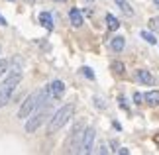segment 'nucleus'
Here are the masks:
<instances>
[{
  "label": "nucleus",
  "instance_id": "nucleus-1",
  "mask_svg": "<svg viewBox=\"0 0 159 155\" xmlns=\"http://www.w3.org/2000/svg\"><path fill=\"white\" fill-rule=\"evenodd\" d=\"M22 80V67H20V57H14V63H12L10 73L6 75V80L0 86V108L6 106L12 98V92L16 90V86L20 84Z\"/></svg>",
  "mask_w": 159,
  "mask_h": 155
},
{
  "label": "nucleus",
  "instance_id": "nucleus-2",
  "mask_svg": "<svg viewBox=\"0 0 159 155\" xmlns=\"http://www.w3.org/2000/svg\"><path fill=\"white\" fill-rule=\"evenodd\" d=\"M73 112H75V106H73V104H65V106H61L57 112H53V118H49V124H47V134L59 132V130L71 120Z\"/></svg>",
  "mask_w": 159,
  "mask_h": 155
},
{
  "label": "nucleus",
  "instance_id": "nucleus-3",
  "mask_svg": "<svg viewBox=\"0 0 159 155\" xmlns=\"http://www.w3.org/2000/svg\"><path fill=\"white\" fill-rule=\"evenodd\" d=\"M51 104H53V102H51V98H49L45 104H41L39 108H35V112H34L32 118L28 116V122H26V132H28V134L38 132V128L45 122V118L51 114Z\"/></svg>",
  "mask_w": 159,
  "mask_h": 155
},
{
  "label": "nucleus",
  "instance_id": "nucleus-4",
  "mask_svg": "<svg viewBox=\"0 0 159 155\" xmlns=\"http://www.w3.org/2000/svg\"><path fill=\"white\" fill-rule=\"evenodd\" d=\"M83 132H84V122H83V120H77V122H75V126H73V130H71L69 139H67V151H71V153L79 151Z\"/></svg>",
  "mask_w": 159,
  "mask_h": 155
},
{
  "label": "nucleus",
  "instance_id": "nucleus-5",
  "mask_svg": "<svg viewBox=\"0 0 159 155\" xmlns=\"http://www.w3.org/2000/svg\"><path fill=\"white\" fill-rule=\"evenodd\" d=\"M94 135H96V130L94 128H84V132L81 135V145H79V151H81V153H90V151H93Z\"/></svg>",
  "mask_w": 159,
  "mask_h": 155
},
{
  "label": "nucleus",
  "instance_id": "nucleus-6",
  "mask_svg": "<svg viewBox=\"0 0 159 155\" xmlns=\"http://www.w3.org/2000/svg\"><path fill=\"white\" fill-rule=\"evenodd\" d=\"M35 102H38V92H32V94L22 102L20 110H18V118H20V120H22V118H28L35 110Z\"/></svg>",
  "mask_w": 159,
  "mask_h": 155
},
{
  "label": "nucleus",
  "instance_id": "nucleus-7",
  "mask_svg": "<svg viewBox=\"0 0 159 155\" xmlns=\"http://www.w3.org/2000/svg\"><path fill=\"white\" fill-rule=\"evenodd\" d=\"M47 89H49V96L51 98H61L65 94V83L63 80H51V83L47 84Z\"/></svg>",
  "mask_w": 159,
  "mask_h": 155
},
{
  "label": "nucleus",
  "instance_id": "nucleus-8",
  "mask_svg": "<svg viewBox=\"0 0 159 155\" xmlns=\"http://www.w3.org/2000/svg\"><path fill=\"white\" fill-rule=\"evenodd\" d=\"M69 20H71V24L75 28H81L83 26V14H81V10H79V8H71L69 10Z\"/></svg>",
  "mask_w": 159,
  "mask_h": 155
},
{
  "label": "nucleus",
  "instance_id": "nucleus-9",
  "mask_svg": "<svg viewBox=\"0 0 159 155\" xmlns=\"http://www.w3.org/2000/svg\"><path fill=\"white\" fill-rule=\"evenodd\" d=\"M124 45H126V38H124V35H116V38H112V41H110V47H112L116 53H120L122 49H124Z\"/></svg>",
  "mask_w": 159,
  "mask_h": 155
},
{
  "label": "nucleus",
  "instance_id": "nucleus-10",
  "mask_svg": "<svg viewBox=\"0 0 159 155\" xmlns=\"http://www.w3.org/2000/svg\"><path fill=\"white\" fill-rule=\"evenodd\" d=\"M138 79H139V83H143V84H153L155 83L153 75H151L149 71H145V69H139L138 71Z\"/></svg>",
  "mask_w": 159,
  "mask_h": 155
},
{
  "label": "nucleus",
  "instance_id": "nucleus-11",
  "mask_svg": "<svg viewBox=\"0 0 159 155\" xmlns=\"http://www.w3.org/2000/svg\"><path fill=\"white\" fill-rule=\"evenodd\" d=\"M143 100L149 104V106H157L159 104V90H149L143 94Z\"/></svg>",
  "mask_w": 159,
  "mask_h": 155
},
{
  "label": "nucleus",
  "instance_id": "nucleus-12",
  "mask_svg": "<svg viewBox=\"0 0 159 155\" xmlns=\"http://www.w3.org/2000/svg\"><path fill=\"white\" fill-rule=\"evenodd\" d=\"M114 2L126 16H134V8H132V4L128 2V0H114Z\"/></svg>",
  "mask_w": 159,
  "mask_h": 155
},
{
  "label": "nucleus",
  "instance_id": "nucleus-13",
  "mask_svg": "<svg viewBox=\"0 0 159 155\" xmlns=\"http://www.w3.org/2000/svg\"><path fill=\"white\" fill-rule=\"evenodd\" d=\"M39 22L43 24L45 30H53V16L49 14V12H41V14H39Z\"/></svg>",
  "mask_w": 159,
  "mask_h": 155
},
{
  "label": "nucleus",
  "instance_id": "nucleus-14",
  "mask_svg": "<svg viewBox=\"0 0 159 155\" xmlns=\"http://www.w3.org/2000/svg\"><path fill=\"white\" fill-rule=\"evenodd\" d=\"M106 26H108L110 30H118V28H120L118 18H114L112 14H106Z\"/></svg>",
  "mask_w": 159,
  "mask_h": 155
},
{
  "label": "nucleus",
  "instance_id": "nucleus-15",
  "mask_svg": "<svg viewBox=\"0 0 159 155\" xmlns=\"http://www.w3.org/2000/svg\"><path fill=\"white\" fill-rule=\"evenodd\" d=\"M139 35H142V39H145V41L149 43V45H155V43H157V39H155V35L151 34V32H145V30H143V32L139 34Z\"/></svg>",
  "mask_w": 159,
  "mask_h": 155
},
{
  "label": "nucleus",
  "instance_id": "nucleus-16",
  "mask_svg": "<svg viewBox=\"0 0 159 155\" xmlns=\"http://www.w3.org/2000/svg\"><path fill=\"white\" fill-rule=\"evenodd\" d=\"M10 69V61H6V59H0V79H2L6 75V71Z\"/></svg>",
  "mask_w": 159,
  "mask_h": 155
},
{
  "label": "nucleus",
  "instance_id": "nucleus-17",
  "mask_svg": "<svg viewBox=\"0 0 159 155\" xmlns=\"http://www.w3.org/2000/svg\"><path fill=\"white\" fill-rule=\"evenodd\" d=\"M149 28L153 30V32H159V16L149 18Z\"/></svg>",
  "mask_w": 159,
  "mask_h": 155
},
{
  "label": "nucleus",
  "instance_id": "nucleus-18",
  "mask_svg": "<svg viewBox=\"0 0 159 155\" xmlns=\"http://www.w3.org/2000/svg\"><path fill=\"white\" fill-rule=\"evenodd\" d=\"M81 73H83V75L87 77V79H90V80L94 79V73H93V69H90V67H83V69H81Z\"/></svg>",
  "mask_w": 159,
  "mask_h": 155
},
{
  "label": "nucleus",
  "instance_id": "nucleus-19",
  "mask_svg": "<svg viewBox=\"0 0 159 155\" xmlns=\"http://www.w3.org/2000/svg\"><path fill=\"white\" fill-rule=\"evenodd\" d=\"M94 104H96V108H106L104 100H102V98H98V96H94Z\"/></svg>",
  "mask_w": 159,
  "mask_h": 155
},
{
  "label": "nucleus",
  "instance_id": "nucleus-20",
  "mask_svg": "<svg viewBox=\"0 0 159 155\" xmlns=\"http://www.w3.org/2000/svg\"><path fill=\"white\" fill-rule=\"evenodd\" d=\"M142 100H143V94H139V92H136V94H134V102H136V104H143Z\"/></svg>",
  "mask_w": 159,
  "mask_h": 155
},
{
  "label": "nucleus",
  "instance_id": "nucleus-21",
  "mask_svg": "<svg viewBox=\"0 0 159 155\" xmlns=\"http://www.w3.org/2000/svg\"><path fill=\"white\" fill-rule=\"evenodd\" d=\"M116 153H122V155H128V153H130V149H128V147H120V149H116Z\"/></svg>",
  "mask_w": 159,
  "mask_h": 155
},
{
  "label": "nucleus",
  "instance_id": "nucleus-22",
  "mask_svg": "<svg viewBox=\"0 0 159 155\" xmlns=\"http://www.w3.org/2000/svg\"><path fill=\"white\" fill-rule=\"evenodd\" d=\"M114 69H118V73H122V69H124V65H122V63H116V65H114Z\"/></svg>",
  "mask_w": 159,
  "mask_h": 155
},
{
  "label": "nucleus",
  "instance_id": "nucleus-23",
  "mask_svg": "<svg viewBox=\"0 0 159 155\" xmlns=\"http://www.w3.org/2000/svg\"><path fill=\"white\" fill-rule=\"evenodd\" d=\"M110 145H112V151L116 153V147H118V144H116V139H112V141H110Z\"/></svg>",
  "mask_w": 159,
  "mask_h": 155
},
{
  "label": "nucleus",
  "instance_id": "nucleus-24",
  "mask_svg": "<svg viewBox=\"0 0 159 155\" xmlns=\"http://www.w3.org/2000/svg\"><path fill=\"white\" fill-rule=\"evenodd\" d=\"M6 24H8V22H6V18L0 14V26H6Z\"/></svg>",
  "mask_w": 159,
  "mask_h": 155
},
{
  "label": "nucleus",
  "instance_id": "nucleus-25",
  "mask_svg": "<svg viewBox=\"0 0 159 155\" xmlns=\"http://www.w3.org/2000/svg\"><path fill=\"white\" fill-rule=\"evenodd\" d=\"M98 149H100V153H108V149H106V145H102V144H100V147H98Z\"/></svg>",
  "mask_w": 159,
  "mask_h": 155
},
{
  "label": "nucleus",
  "instance_id": "nucleus-26",
  "mask_svg": "<svg viewBox=\"0 0 159 155\" xmlns=\"http://www.w3.org/2000/svg\"><path fill=\"white\" fill-rule=\"evenodd\" d=\"M153 2H155V4H157V6H159V0H153Z\"/></svg>",
  "mask_w": 159,
  "mask_h": 155
},
{
  "label": "nucleus",
  "instance_id": "nucleus-27",
  "mask_svg": "<svg viewBox=\"0 0 159 155\" xmlns=\"http://www.w3.org/2000/svg\"><path fill=\"white\" fill-rule=\"evenodd\" d=\"M10 2H14V0H10Z\"/></svg>",
  "mask_w": 159,
  "mask_h": 155
},
{
  "label": "nucleus",
  "instance_id": "nucleus-28",
  "mask_svg": "<svg viewBox=\"0 0 159 155\" xmlns=\"http://www.w3.org/2000/svg\"><path fill=\"white\" fill-rule=\"evenodd\" d=\"M0 49H2V47H0Z\"/></svg>",
  "mask_w": 159,
  "mask_h": 155
}]
</instances>
